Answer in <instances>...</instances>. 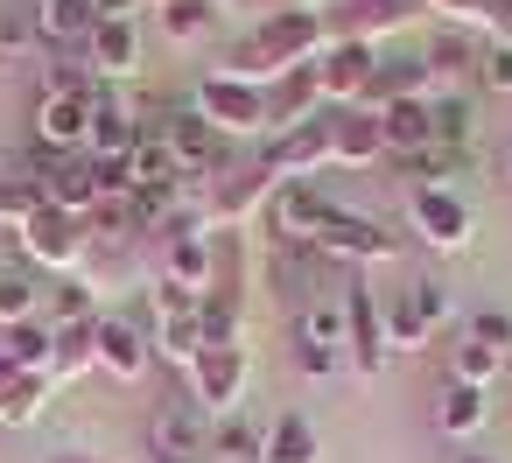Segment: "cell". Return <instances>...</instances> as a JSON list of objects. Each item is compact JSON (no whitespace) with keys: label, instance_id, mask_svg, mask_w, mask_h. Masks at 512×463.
<instances>
[{"label":"cell","instance_id":"obj_1","mask_svg":"<svg viewBox=\"0 0 512 463\" xmlns=\"http://www.w3.org/2000/svg\"><path fill=\"white\" fill-rule=\"evenodd\" d=\"M330 50V29L323 15H274V22H253L232 50H225V78H246V85H281L288 71L316 64Z\"/></svg>","mask_w":512,"mask_h":463},{"label":"cell","instance_id":"obj_2","mask_svg":"<svg viewBox=\"0 0 512 463\" xmlns=\"http://www.w3.org/2000/svg\"><path fill=\"white\" fill-rule=\"evenodd\" d=\"M379 316H386V351H428L435 330L456 316V295L442 281H407L400 295L379 302Z\"/></svg>","mask_w":512,"mask_h":463},{"label":"cell","instance_id":"obj_3","mask_svg":"<svg viewBox=\"0 0 512 463\" xmlns=\"http://www.w3.org/2000/svg\"><path fill=\"white\" fill-rule=\"evenodd\" d=\"M15 246H22L36 267H50V274H78L85 253H92V232H85V218H71V211H57V204H36V211L15 225Z\"/></svg>","mask_w":512,"mask_h":463},{"label":"cell","instance_id":"obj_4","mask_svg":"<svg viewBox=\"0 0 512 463\" xmlns=\"http://www.w3.org/2000/svg\"><path fill=\"white\" fill-rule=\"evenodd\" d=\"M148 456L155 463H211V414L190 393H162L148 414Z\"/></svg>","mask_w":512,"mask_h":463},{"label":"cell","instance_id":"obj_5","mask_svg":"<svg viewBox=\"0 0 512 463\" xmlns=\"http://www.w3.org/2000/svg\"><path fill=\"white\" fill-rule=\"evenodd\" d=\"M246 379H253L246 344H204L197 365H190V400H197L211 421H225V414L246 407Z\"/></svg>","mask_w":512,"mask_h":463},{"label":"cell","instance_id":"obj_6","mask_svg":"<svg viewBox=\"0 0 512 463\" xmlns=\"http://www.w3.org/2000/svg\"><path fill=\"white\" fill-rule=\"evenodd\" d=\"M218 134H267V85H246V78H197V99H190Z\"/></svg>","mask_w":512,"mask_h":463},{"label":"cell","instance_id":"obj_7","mask_svg":"<svg viewBox=\"0 0 512 463\" xmlns=\"http://www.w3.org/2000/svg\"><path fill=\"white\" fill-rule=\"evenodd\" d=\"M344 358H351V351H344V288H337V295L295 309V365H302L309 379H330Z\"/></svg>","mask_w":512,"mask_h":463},{"label":"cell","instance_id":"obj_8","mask_svg":"<svg viewBox=\"0 0 512 463\" xmlns=\"http://www.w3.org/2000/svg\"><path fill=\"white\" fill-rule=\"evenodd\" d=\"M330 134H337V106L309 113V120L288 127V134H274V141H267V169H274V183H309L316 169H330Z\"/></svg>","mask_w":512,"mask_h":463},{"label":"cell","instance_id":"obj_9","mask_svg":"<svg viewBox=\"0 0 512 463\" xmlns=\"http://www.w3.org/2000/svg\"><path fill=\"white\" fill-rule=\"evenodd\" d=\"M29 183L43 190V204H57V211H71V218H92L99 211V169H92V155H29Z\"/></svg>","mask_w":512,"mask_h":463},{"label":"cell","instance_id":"obj_10","mask_svg":"<svg viewBox=\"0 0 512 463\" xmlns=\"http://www.w3.org/2000/svg\"><path fill=\"white\" fill-rule=\"evenodd\" d=\"M274 190H281V183H274L267 155L232 162V169L218 176V190H211V232H239L246 218H260V211H267V197H274Z\"/></svg>","mask_w":512,"mask_h":463},{"label":"cell","instance_id":"obj_11","mask_svg":"<svg viewBox=\"0 0 512 463\" xmlns=\"http://www.w3.org/2000/svg\"><path fill=\"white\" fill-rule=\"evenodd\" d=\"M330 211H337V204L323 197V183H281V190L267 197L260 225H267L274 246H316V232H323Z\"/></svg>","mask_w":512,"mask_h":463},{"label":"cell","instance_id":"obj_12","mask_svg":"<svg viewBox=\"0 0 512 463\" xmlns=\"http://www.w3.org/2000/svg\"><path fill=\"white\" fill-rule=\"evenodd\" d=\"M92 351H99V372L120 379V386H141L155 372V337L127 316H99L92 323Z\"/></svg>","mask_w":512,"mask_h":463},{"label":"cell","instance_id":"obj_13","mask_svg":"<svg viewBox=\"0 0 512 463\" xmlns=\"http://www.w3.org/2000/svg\"><path fill=\"white\" fill-rule=\"evenodd\" d=\"M99 99H85V92H36V148L43 155H85V134H92V106Z\"/></svg>","mask_w":512,"mask_h":463},{"label":"cell","instance_id":"obj_14","mask_svg":"<svg viewBox=\"0 0 512 463\" xmlns=\"http://www.w3.org/2000/svg\"><path fill=\"white\" fill-rule=\"evenodd\" d=\"M162 141H169V155H176L183 176H225V169H232V162H225V134H218L197 106H176V113L162 120Z\"/></svg>","mask_w":512,"mask_h":463},{"label":"cell","instance_id":"obj_15","mask_svg":"<svg viewBox=\"0 0 512 463\" xmlns=\"http://www.w3.org/2000/svg\"><path fill=\"white\" fill-rule=\"evenodd\" d=\"M344 351H351V372L358 379H379L386 372V316H379V295L372 288H344Z\"/></svg>","mask_w":512,"mask_h":463},{"label":"cell","instance_id":"obj_16","mask_svg":"<svg viewBox=\"0 0 512 463\" xmlns=\"http://www.w3.org/2000/svg\"><path fill=\"white\" fill-rule=\"evenodd\" d=\"M316 253H323V260H358V267H372V260H393L400 239H393L386 225L358 218V211H330L323 232H316Z\"/></svg>","mask_w":512,"mask_h":463},{"label":"cell","instance_id":"obj_17","mask_svg":"<svg viewBox=\"0 0 512 463\" xmlns=\"http://www.w3.org/2000/svg\"><path fill=\"white\" fill-rule=\"evenodd\" d=\"M309 71H316L323 106H358V92H365L372 71H379V50H372V43H330Z\"/></svg>","mask_w":512,"mask_h":463},{"label":"cell","instance_id":"obj_18","mask_svg":"<svg viewBox=\"0 0 512 463\" xmlns=\"http://www.w3.org/2000/svg\"><path fill=\"white\" fill-rule=\"evenodd\" d=\"M407 218H414L421 246H435V253H463L470 246V204L456 190H414L407 197Z\"/></svg>","mask_w":512,"mask_h":463},{"label":"cell","instance_id":"obj_19","mask_svg":"<svg viewBox=\"0 0 512 463\" xmlns=\"http://www.w3.org/2000/svg\"><path fill=\"white\" fill-rule=\"evenodd\" d=\"M421 15V0H344V8H323L330 43H372L386 29H407Z\"/></svg>","mask_w":512,"mask_h":463},{"label":"cell","instance_id":"obj_20","mask_svg":"<svg viewBox=\"0 0 512 463\" xmlns=\"http://www.w3.org/2000/svg\"><path fill=\"white\" fill-rule=\"evenodd\" d=\"M85 71L99 85H120L141 71V29L134 22H92V43H85Z\"/></svg>","mask_w":512,"mask_h":463},{"label":"cell","instance_id":"obj_21","mask_svg":"<svg viewBox=\"0 0 512 463\" xmlns=\"http://www.w3.org/2000/svg\"><path fill=\"white\" fill-rule=\"evenodd\" d=\"M428 92H435V78H428L421 57H379V71H372V85L358 92V106H365V113H386V106L428 99Z\"/></svg>","mask_w":512,"mask_h":463},{"label":"cell","instance_id":"obj_22","mask_svg":"<svg viewBox=\"0 0 512 463\" xmlns=\"http://www.w3.org/2000/svg\"><path fill=\"white\" fill-rule=\"evenodd\" d=\"M386 155V134H379V113L365 106H337V134H330V162L337 169H372Z\"/></svg>","mask_w":512,"mask_h":463},{"label":"cell","instance_id":"obj_23","mask_svg":"<svg viewBox=\"0 0 512 463\" xmlns=\"http://www.w3.org/2000/svg\"><path fill=\"white\" fill-rule=\"evenodd\" d=\"M29 22H36V43H50V50H85L99 15H92V0H36Z\"/></svg>","mask_w":512,"mask_h":463},{"label":"cell","instance_id":"obj_24","mask_svg":"<svg viewBox=\"0 0 512 463\" xmlns=\"http://www.w3.org/2000/svg\"><path fill=\"white\" fill-rule=\"evenodd\" d=\"M141 134H148V127H134V113H127V106H120V99L106 92V99L92 106V134H85V155H92V162H127V155L141 148Z\"/></svg>","mask_w":512,"mask_h":463},{"label":"cell","instance_id":"obj_25","mask_svg":"<svg viewBox=\"0 0 512 463\" xmlns=\"http://www.w3.org/2000/svg\"><path fill=\"white\" fill-rule=\"evenodd\" d=\"M484 421H491V393H484V386H456V379H442V393H435V428H442L449 442H470Z\"/></svg>","mask_w":512,"mask_h":463},{"label":"cell","instance_id":"obj_26","mask_svg":"<svg viewBox=\"0 0 512 463\" xmlns=\"http://www.w3.org/2000/svg\"><path fill=\"white\" fill-rule=\"evenodd\" d=\"M309 113H323V92H316V71H309V64H302V71H288L281 85H267V127H274V134L302 127Z\"/></svg>","mask_w":512,"mask_h":463},{"label":"cell","instance_id":"obj_27","mask_svg":"<svg viewBox=\"0 0 512 463\" xmlns=\"http://www.w3.org/2000/svg\"><path fill=\"white\" fill-rule=\"evenodd\" d=\"M260 463H323V442H316V428H309V414H274V428H267V449H260Z\"/></svg>","mask_w":512,"mask_h":463},{"label":"cell","instance_id":"obj_28","mask_svg":"<svg viewBox=\"0 0 512 463\" xmlns=\"http://www.w3.org/2000/svg\"><path fill=\"white\" fill-rule=\"evenodd\" d=\"M379 134H386V155H393V162L414 155V148H428V141H435V127H428V99H400V106H386V113H379Z\"/></svg>","mask_w":512,"mask_h":463},{"label":"cell","instance_id":"obj_29","mask_svg":"<svg viewBox=\"0 0 512 463\" xmlns=\"http://www.w3.org/2000/svg\"><path fill=\"white\" fill-rule=\"evenodd\" d=\"M197 351H204V323H197V309L155 316V358H162V365L190 372V365H197Z\"/></svg>","mask_w":512,"mask_h":463},{"label":"cell","instance_id":"obj_30","mask_svg":"<svg viewBox=\"0 0 512 463\" xmlns=\"http://www.w3.org/2000/svg\"><path fill=\"white\" fill-rule=\"evenodd\" d=\"M50 386H57L50 372H8V379H0V428H29L43 414Z\"/></svg>","mask_w":512,"mask_h":463},{"label":"cell","instance_id":"obj_31","mask_svg":"<svg viewBox=\"0 0 512 463\" xmlns=\"http://www.w3.org/2000/svg\"><path fill=\"white\" fill-rule=\"evenodd\" d=\"M400 169L414 176V190H456V176L470 169V155H463V148H442V141H428V148L400 155Z\"/></svg>","mask_w":512,"mask_h":463},{"label":"cell","instance_id":"obj_32","mask_svg":"<svg viewBox=\"0 0 512 463\" xmlns=\"http://www.w3.org/2000/svg\"><path fill=\"white\" fill-rule=\"evenodd\" d=\"M421 8H442L470 36H512V0H421Z\"/></svg>","mask_w":512,"mask_h":463},{"label":"cell","instance_id":"obj_33","mask_svg":"<svg viewBox=\"0 0 512 463\" xmlns=\"http://www.w3.org/2000/svg\"><path fill=\"white\" fill-rule=\"evenodd\" d=\"M43 323H50V330L99 323V309H92V295H85V281H78V274H57V281H50V295H43Z\"/></svg>","mask_w":512,"mask_h":463},{"label":"cell","instance_id":"obj_34","mask_svg":"<svg viewBox=\"0 0 512 463\" xmlns=\"http://www.w3.org/2000/svg\"><path fill=\"white\" fill-rule=\"evenodd\" d=\"M260 449H267V428H253L246 414L211 421V463H260Z\"/></svg>","mask_w":512,"mask_h":463},{"label":"cell","instance_id":"obj_35","mask_svg":"<svg viewBox=\"0 0 512 463\" xmlns=\"http://www.w3.org/2000/svg\"><path fill=\"white\" fill-rule=\"evenodd\" d=\"M218 0H162V36L169 43H204L211 29H218Z\"/></svg>","mask_w":512,"mask_h":463},{"label":"cell","instance_id":"obj_36","mask_svg":"<svg viewBox=\"0 0 512 463\" xmlns=\"http://www.w3.org/2000/svg\"><path fill=\"white\" fill-rule=\"evenodd\" d=\"M421 64H428L435 85H442V78H463V71H477V36H470V29H442V36L421 50Z\"/></svg>","mask_w":512,"mask_h":463},{"label":"cell","instance_id":"obj_37","mask_svg":"<svg viewBox=\"0 0 512 463\" xmlns=\"http://www.w3.org/2000/svg\"><path fill=\"white\" fill-rule=\"evenodd\" d=\"M127 169H134V190H148V183H183V169H176V155H169L162 127H148V134H141V148L127 155Z\"/></svg>","mask_w":512,"mask_h":463},{"label":"cell","instance_id":"obj_38","mask_svg":"<svg viewBox=\"0 0 512 463\" xmlns=\"http://www.w3.org/2000/svg\"><path fill=\"white\" fill-rule=\"evenodd\" d=\"M428 127L442 148H463L470 141V92H428Z\"/></svg>","mask_w":512,"mask_h":463},{"label":"cell","instance_id":"obj_39","mask_svg":"<svg viewBox=\"0 0 512 463\" xmlns=\"http://www.w3.org/2000/svg\"><path fill=\"white\" fill-rule=\"evenodd\" d=\"M43 316V288L29 274H0V330H22Z\"/></svg>","mask_w":512,"mask_h":463},{"label":"cell","instance_id":"obj_40","mask_svg":"<svg viewBox=\"0 0 512 463\" xmlns=\"http://www.w3.org/2000/svg\"><path fill=\"white\" fill-rule=\"evenodd\" d=\"M498 372H505V358H498V351H484V344H470V337L449 351V379H456V386H484V393H491V386H498Z\"/></svg>","mask_w":512,"mask_h":463},{"label":"cell","instance_id":"obj_41","mask_svg":"<svg viewBox=\"0 0 512 463\" xmlns=\"http://www.w3.org/2000/svg\"><path fill=\"white\" fill-rule=\"evenodd\" d=\"M78 372H99V351H92V323H78V330H57V365H50V379L64 386V379H78Z\"/></svg>","mask_w":512,"mask_h":463},{"label":"cell","instance_id":"obj_42","mask_svg":"<svg viewBox=\"0 0 512 463\" xmlns=\"http://www.w3.org/2000/svg\"><path fill=\"white\" fill-rule=\"evenodd\" d=\"M477 85L512 99V36H477Z\"/></svg>","mask_w":512,"mask_h":463},{"label":"cell","instance_id":"obj_43","mask_svg":"<svg viewBox=\"0 0 512 463\" xmlns=\"http://www.w3.org/2000/svg\"><path fill=\"white\" fill-rule=\"evenodd\" d=\"M463 337L484 344V351H498V358H512V316L505 309H470L463 316Z\"/></svg>","mask_w":512,"mask_h":463},{"label":"cell","instance_id":"obj_44","mask_svg":"<svg viewBox=\"0 0 512 463\" xmlns=\"http://www.w3.org/2000/svg\"><path fill=\"white\" fill-rule=\"evenodd\" d=\"M85 232H92V239H127V232H141V225H134V204H127V197H106V204L85 218Z\"/></svg>","mask_w":512,"mask_h":463},{"label":"cell","instance_id":"obj_45","mask_svg":"<svg viewBox=\"0 0 512 463\" xmlns=\"http://www.w3.org/2000/svg\"><path fill=\"white\" fill-rule=\"evenodd\" d=\"M36 204H43V190L29 176H0V225H22Z\"/></svg>","mask_w":512,"mask_h":463},{"label":"cell","instance_id":"obj_46","mask_svg":"<svg viewBox=\"0 0 512 463\" xmlns=\"http://www.w3.org/2000/svg\"><path fill=\"white\" fill-rule=\"evenodd\" d=\"M225 8H246L260 22H274V15H323V0H225Z\"/></svg>","mask_w":512,"mask_h":463},{"label":"cell","instance_id":"obj_47","mask_svg":"<svg viewBox=\"0 0 512 463\" xmlns=\"http://www.w3.org/2000/svg\"><path fill=\"white\" fill-rule=\"evenodd\" d=\"M36 43V22L29 15H0V57H22Z\"/></svg>","mask_w":512,"mask_h":463},{"label":"cell","instance_id":"obj_48","mask_svg":"<svg viewBox=\"0 0 512 463\" xmlns=\"http://www.w3.org/2000/svg\"><path fill=\"white\" fill-rule=\"evenodd\" d=\"M134 8H141V0H92L99 22H134Z\"/></svg>","mask_w":512,"mask_h":463},{"label":"cell","instance_id":"obj_49","mask_svg":"<svg viewBox=\"0 0 512 463\" xmlns=\"http://www.w3.org/2000/svg\"><path fill=\"white\" fill-rule=\"evenodd\" d=\"M498 176H505V183H512V134H505V141H498Z\"/></svg>","mask_w":512,"mask_h":463},{"label":"cell","instance_id":"obj_50","mask_svg":"<svg viewBox=\"0 0 512 463\" xmlns=\"http://www.w3.org/2000/svg\"><path fill=\"white\" fill-rule=\"evenodd\" d=\"M456 463H505V456H491V449H463Z\"/></svg>","mask_w":512,"mask_h":463},{"label":"cell","instance_id":"obj_51","mask_svg":"<svg viewBox=\"0 0 512 463\" xmlns=\"http://www.w3.org/2000/svg\"><path fill=\"white\" fill-rule=\"evenodd\" d=\"M43 463H99V456H78V449H64V456H43Z\"/></svg>","mask_w":512,"mask_h":463},{"label":"cell","instance_id":"obj_52","mask_svg":"<svg viewBox=\"0 0 512 463\" xmlns=\"http://www.w3.org/2000/svg\"><path fill=\"white\" fill-rule=\"evenodd\" d=\"M0 260H8V225H0Z\"/></svg>","mask_w":512,"mask_h":463}]
</instances>
